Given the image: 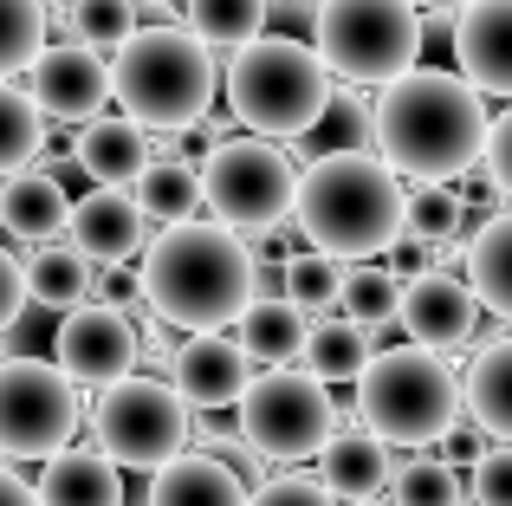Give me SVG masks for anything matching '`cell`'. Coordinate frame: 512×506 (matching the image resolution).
I'll return each instance as SVG.
<instances>
[{"instance_id":"obj_27","label":"cell","mask_w":512,"mask_h":506,"mask_svg":"<svg viewBox=\"0 0 512 506\" xmlns=\"http://www.w3.org/2000/svg\"><path fill=\"white\" fill-rule=\"evenodd\" d=\"M467 286H474V299L487 312L512 318V208L474 234V247H467Z\"/></svg>"},{"instance_id":"obj_38","label":"cell","mask_w":512,"mask_h":506,"mask_svg":"<svg viewBox=\"0 0 512 506\" xmlns=\"http://www.w3.org/2000/svg\"><path fill=\"white\" fill-rule=\"evenodd\" d=\"M474 506H512V442L474 461Z\"/></svg>"},{"instance_id":"obj_32","label":"cell","mask_w":512,"mask_h":506,"mask_svg":"<svg viewBox=\"0 0 512 506\" xmlns=\"http://www.w3.org/2000/svg\"><path fill=\"white\" fill-rule=\"evenodd\" d=\"M279 286H286V299L299 305V312H325V318H331V312L344 305V266L331 260V253L305 247V253H292V260H286Z\"/></svg>"},{"instance_id":"obj_34","label":"cell","mask_w":512,"mask_h":506,"mask_svg":"<svg viewBox=\"0 0 512 506\" xmlns=\"http://www.w3.org/2000/svg\"><path fill=\"white\" fill-rule=\"evenodd\" d=\"M137 0H72V39L91 52H124L130 39H137Z\"/></svg>"},{"instance_id":"obj_45","label":"cell","mask_w":512,"mask_h":506,"mask_svg":"<svg viewBox=\"0 0 512 506\" xmlns=\"http://www.w3.org/2000/svg\"><path fill=\"white\" fill-rule=\"evenodd\" d=\"M415 7H428V13H461L467 0H415Z\"/></svg>"},{"instance_id":"obj_44","label":"cell","mask_w":512,"mask_h":506,"mask_svg":"<svg viewBox=\"0 0 512 506\" xmlns=\"http://www.w3.org/2000/svg\"><path fill=\"white\" fill-rule=\"evenodd\" d=\"M0 506H39V487H26L13 468H0Z\"/></svg>"},{"instance_id":"obj_17","label":"cell","mask_w":512,"mask_h":506,"mask_svg":"<svg viewBox=\"0 0 512 506\" xmlns=\"http://www.w3.org/2000/svg\"><path fill=\"white\" fill-rule=\"evenodd\" d=\"M65 234H72V247L85 253V260L124 266L130 253L143 247V234H150V215H143V202L130 189H91V195H78V202H72Z\"/></svg>"},{"instance_id":"obj_30","label":"cell","mask_w":512,"mask_h":506,"mask_svg":"<svg viewBox=\"0 0 512 506\" xmlns=\"http://www.w3.org/2000/svg\"><path fill=\"white\" fill-rule=\"evenodd\" d=\"M46 150V111L33 104V91L0 85V182L26 176V163Z\"/></svg>"},{"instance_id":"obj_5","label":"cell","mask_w":512,"mask_h":506,"mask_svg":"<svg viewBox=\"0 0 512 506\" xmlns=\"http://www.w3.org/2000/svg\"><path fill=\"white\" fill-rule=\"evenodd\" d=\"M214 85H221L214 52L182 26H143L111 59V91L124 117L143 130H163V137H182L214 111Z\"/></svg>"},{"instance_id":"obj_3","label":"cell","mask_w":512,"mask_h":506,"mask_svg":"<svg viewBox=\"0 0 512 506\" xmlns=\"http://www.w3.org/2000/svg\"><path fill=\"white\" fill-rule=\"evenodd\" d=\"M292 221H299L305 247L331 253V260H376L409 234V195L383 156L344 150L299 169Z\"/></svg>"},{"instance_id":"obj_12","label":"cell","mask_w":512,"mask_h":506,"mask_svg":"<svg viewBox=\"0 0 512 506\" xmlns=\"http://www.w3.org/2000/svg\"><path fill=\"white\" fill-rule=\"evenodd\" d=\"M137 325L117 305H78L52 325V364L78 383V390H111L137 370Z\"/></svg>"},{"instance_id":"obj_24","label":"cell","mask_w":512,"mask_h":506,"mask_svg":"<svg viewBox=\"0 0 512 506\" xmlns=\"http://www.w3.org/2000/svg\"><path fill=\"white\" fill-rule=\"evenodd\" d=\"M461 416L480 422L493 442H512V338H493L474 357V370L461 383Z\"/></svg>"},{"instance_id":"obj_10","label":"cell","mask_w":512,"mask_h":506,"mask_svg":"<svg viewBox=\"0 0 512 506\" xmlns=\"http://www.w3.org/2000/svg\"><path fill=\"white\" fill-rule=\"evenodd\" d=\"M91 429H98V448L117 468L156 474L163 461L182 455V442H188V403L175 396V383L124 377V383H111V390H98Z\"/></svg>"},{"instance_id":"obj_42","label":"cell","mask_w":512,"mask_h":506,"mask_svg":"<svg viewBox=\"0 0 512 506\" xmlns=\"http://www.w3.org/2000/svg\"><path fill=\"white\" fill-rule=\"evenodd\" d=\"M435 455H441V461H454V468H461V461H480V455H487V429L461 416V422H454V429L435 442Z\"/></svg>"},{"instance_id":"obj_14","label":"cell","mask_w":512,"mask_h":506,"mask_svg":"<svg viewBox=\"0 0 512 506\" xmlns=\"http://www.w3.org/2000/svg\"><path fill=\"white\" fill-rule=\"evenodd\" d=\"M480 312L487 305L474 299V286L454 273H415L402 279V331H409V344H428V351H454V344L474 338Z\"/></svg>"},{"instance_id":"obj_19","label":"cell","mask_w":512,"mask_h":506,"mask_svg":"<svg viewBox=\"0 0 512 506\" xmlns=\"http://www.w3.org/2000/svg\"><path fill=\"white\" fill-rule=\"evenodd\" d=\"M305 344H312V312H299L286 292H279V299L260 292V299L240 312V351H247L253 364L292 370V364H305Z\"/></svg>"},{"instance_id":"obj_28","label":"cell","mask_w":512,"mask_h":506,"mask_svg":"<svg viewBox=\"0 0 512 506\" xmlns=\"http://www.w3.org/2000/svg\"><path fill=\"white\" fill-rule=\"evenodd\" d=\"M137 202H143V215L163 221V228H175V221H195V208H201V163L156 156V163L137 176Z\"/></svg>"},{"instance_id":"obj_39","label":"cell","mask_w":512,"mask_h":506,"mask_svg":"<svg viewBox=\"0 0 512 506\" xmlns=\"http://www.w3.org/2000/svg\"><path fill=\"white\" fill-rule=\"evenodd\" d=\"M247 506H338L325 494V481H305V474H286V481H266Z\"/></svg>"},{"instance_id":"obj_4","label":"cell","mask_w":512,"mask_h":506,"mask_svg":"<svg viewBox=\"0 0 512 506\" xmlns=\"http://www.w3.org/2000/svg\"><path fill=\"white\" fill-rule=\"evenodd\" d=\"M221 85H227L234 124H247L253 137H273V143L279 137H312L318 117L338 98L331 65L299 33H260L253 46H240Z\"/></svg>"},{"instance_id":"obj_13","label":"cell","mask_w":512,"mask_h":506,"mask_svg":"<svg viewBox=\"0 0 512 506\" xmlns=\"http://www.w3.org/2000/svg\"><path fill=\"white\" fill-rule=\"evenodd\" d=\"M111 59L91 46H78V39H65V46H46L33 59V104L52 117V124H98L104 104H111Z\"/></svg>"},{"instance_id":"obj_46","label":"cell","mask_w":512,"mask_h":506,"mask_svg":"<svg viewBox=\"0 0 512 506\" xmlns=\"http://www.w3.org/2000/svg\"><path fill=\"white\" fill-rule=\"evenodd\" d=\"M363 506H383V500H363Z\"/></svg>"},{"instance_id":"obj_7","label":"cell","mask_w":512,"mask_h":506,"mask_svg":"<svg viewBox=\"0 0 512 506\" xmlns=\"http://www.w3.org/2000/svg\"><path fill=\"white\" fill-rule=\"evenodd\" d=\"M312 46L344 85H389L422 52V13L415 0H318Z\"/></svg>"},{"instance_id":"obj_40","label":"cell","mask_w":512,"mask_h":506,"mask_svg":"<svg viewBox=\"0 0 512 506\" xmlns=\"http://www.w3.org/2000/svg\"><path fill=\"white\" fill-rule=\"evenodd\" d=\"M487 182L512 202V111H500L487 130Z\"/></svg>"},{"instance_id":"obj_15","label":"cell","mask_w":512,"mask_h":506,"mask_svg":"<svg viewBox=\"0 0 512 506\" xmlns=\"http://www.w3.org/2000/svg\"><path fill=\"white\" fill-rule=\"evenodd\" d=\"M461 78L487 98H512V0H467L454 13Z\"/></svg>"},{"instance_id":"obj_8","label":"cell","mask_w":512,"mask_h":506,"mask_svg":"<svg viewBox=\"0 0 512 506\" xmlns=\"http://www.w3.org/2000/svg\"><path fill=\"white\" fill-rule=\"evenodd\" d=\"M299 202V169L273 137H227L201 156V208L234 234H279Z\"/></svg>"},{"instance_id":"obj_22","label":"cell","mask_w":512,"mask_h":506,"mask_svg":"<svg viewBox=\"0 0 512 506\" xmlns=\"http://www.w3.org/2000/svg\"><path fill=\"white\" fill-rule=\"evenodd\" d=\"M253 494L221 455H175L150 474V500L143 506H247Z\"/></svg>"},{"instance_id":"obj_11","label":"cell","mask_w":512,"mask_h":506,"mask_svg":"<svg viewBox=\"0 0 512 506\" xmlns=\"http://www.w3.org/2000/svg\"><path fill=\"white\" fill-rule=\"evenodd\" d=\"M78 435V383L46 357H7L0 364V455H65Z\"/></svg>"},{"instance_id":"obj_21","label":"cell","mask_w":512,"mask_h":506,"mask_svg":"<svg viewBox=\"0 0 512 506\" xmlns=\"http://www.w3.org/2000/svg\"><path fill=\"white\" fill-rule=\"evenodd\" d=\"M39 506H124V468L104 448H65L39 474Z\"/></svg>"},{"instance_id":"obj_35","label":"cell","mask_w":512,"mask_h":506,"mask_svg":"<svg viewBox=\"0 0 512 506\" xmlns=\"http://www.w3.org/2000/svg\"><path fill=\"white\" fill-rule=\"evenodd\" d=\"M389 494H396L389 506H461V468L422 448L415 461H402V468H396Z\"/></svg>"},{"instance_id":"obj_43","label":"cell","mask_w":512,"mask_h":506,"mask_svg":"<svg viewBox=\"0 0 512 506\" xmlns=\"http://www.w3.org/2000/svg\"><path fill=\"white\" fill-rule=\"evenodd\" d=\"M98 292H104V305H117V312H124V305H137L143 299V266H104V279H98Z\"/></svg>"},{"instance_id":"obj_48","label":"cell","mask_w":512,"mask_h":506,"mask_svg":"<svg viewBox=\"0 0 512 506\" xmlns=\"http://www.w3.org/2000/svg\"><path fill=\"white\" fill-rule=\"evenodd\" d=\"M305 7H318V0H305Z\"/></svg>"},{"instance_id":"obj_23","label":"cell","mask_w":512,"mask_h":506,"mask_svg":"<svg viewBox=\"0 0 512 506\" xmlns=\"http://www.w3.org/2000/svg\"><path fill=\"white\" fill-rule=\"evenodd\" d=\"M65 221H72V195L59 189V176H7L0 182V228L13 234V241H33V247H46V241H59L65 234Z\"/></svg>"},{"instance_id":"obj_1","label":"cell","mask_w":512,"mask_h":506,"mask_svg":"<svg viewBox=\"0 0 512 506\" xmlns=\"http://www.w3.org/2000/svg\"><path fill=\"white\" fill-rule=\"evenodd\" d=\"M487 130V91H474L461 72H428V65H409L402 78H389L370 111L376 156L422 189L487 163Z\"/></svg>"},{"instance_id":"obj_33","label":"cell","mask_w":512,"mask_h":506,"mask_svg":"<svg viewBox=\"0 0 512 506\" xmlns=\"http://www.w3.org/2000/svg\"><path fill=\"white\" fill-rule=\"evenodd\" d=\"M338 312L350 318H363V325H389V318L402 312V279L389 273V266H376V260H357V266H344V305Z\"/></svg>"},{"instance_id":"obj_26","label":"cell","mask_w":512,"mask_h":506,"mask_svg":"<svg viewBox=\"0 0 512 506\" xmlns=\"http://www.w3.org/2000/svg\"><path fill=\"white\" fill-rule=\"evenodd\" d=\"M376 344H370V325L350 312H331L312 325V344H305V370L325 383H357L363 370H370Z\"/></svg>"},{"instance_id":"obj_37","label":"cell","mask_w":512,"mask_h":506,"mask_svg":"<svg viewBox=\"0 0 512 506\" xmlns=\"http://www.w3.org/2000/svg\"><path fill=\"white\" fill-rule=\"evenodd\" d=\"M312 143H318L325 156H344V150H370V143H376V137H370V111H363L357 98H344V91H338V98H331V111L318 117Z\"/></svg>"},{"instance_id":"obj_18","label":"cell","mask_w":512,"mask_h":506,"mask_svg":"<svg viewBox=\"0 0 512 506\" xmlns=\"http://www.w3.org/2000/svg\"><path fill=\"white\" fill-rule=\"evenodd\" d=\"M150 130L130 124V117H98V124L78 130V169H85L98 189H137V176L150 169Z\"/></svg>"},{"instance_id":"obj_25","label":"cell","mask_w":512,"mask_h":506,"mask_svg":"<svg viewBox=\"0 0 512 506\" xmlns=\"http://www.w3.org/2000/svg\"><path fill=\"white\" fill-rule=\"evenodd\" d=\"M91 286H98V273H91V260L85 253H78L72 241H46L33 253V260H26V299L33 305H46V312H78V305L91 299Z\"/></svg>"},{"instance_id":"obj_47","label":"cell","mask_w":512,"mask_h":506,"mask_svg":"<svg viewBox=\"0 0 512 506\" xmlns=\"http://www.w3.org/2000/svg\"><path fill=\"white\" fill-rule=\"evenodd\" d=\"M156 7H169V0H156Z\"/></svg>"},{"instance_id":"obj_20","label":"cell","mask_w":512,"mask_h":506,"mask_svg":"<svg viewBox=\"0 0 512 506\" xmlns=\"http://www.w3.org/2000/svg\"><path fill=\"white\" fill-rule=\"evenodd\" d=\"M318 481H325V494L344 500V506L376 500L389 481H396V474H389V442H376L370 429L331 435V442L318 448Z\"/></svg>"},{"instance_id":"obj_6","label":"cell","mask_w":512,"mask_h":506,"mask_svg":"<svg viewBox=\"0 0 512 506\" xmlns=\"http://www.w3.org/2000/svg\"><path fill=\"white\" fill-rule=\"evenodd\" d=\"M357 416L389 448H435L461 422V383L428 344H389L357 377Z\"/></svg>"},{"instance_id":"obj_9","label":"cell","mask_w":512,"mask_h":506,"mask_svg":"<svg viewBox=\"0 0 512 506\" xmlns=\"http://www.w3.org/2000/svg\"><path fill=\"white\" fill-rule=\"evenodd\" d=\"M240 442L266 461H312L318 448L338 435V409H331L325 377L312 370H260L247 383V396L234 403Z\"/></svg>"},{"instance_id":"obj_2","label":"cell","mask_w":512,"mask_h":506,"mask_svg":"<svg viewBox=\"0 0 512 506\" xmlns=\"http://www.w3.org/2000/svg\"><path fill=\"white\" fill-rule=\"evenodd\" d=\"M143 299L163 325L221 331L260 299V266L221 221H175L143 253Z\"/></svg>"},{"instance_id":"obj_29","label":"cell","mask_w":512,"mask_h":506,"mask_svg":"<svg viewBox=\"0 0 512 506\" xmlns=\"http://www.w3.org/2000/svg\"><path fill=\"white\" fill-rule=\"evenodd\" d=\"M188 33L208 52H240L266 33V0H182Z\"/></svg>"},{"instance_id":"obj_31","label":"cell","mask_w":512,"mask_h":506,"mask_svg":"<svg viewBox=\"0 0 512 506\" xmlns=\"http://www.w3.org/2000/svg\"><path fill=\"white\" fill-rule=\"evenodd\" d=\"M46 52V0H0V85L33 72Z\"/></svg>"},{"instance_id":"obj_41","label":"cell","mask_w":512,"mask_h":506,"mask_svg":"<svg viewBox=\"0 0 512 506\" xmlns=\"http://www.w3.org/2000/svg\"><path fill=\"white\" fill-rule=\"evenodd\" d=\"M26 305H33V299H26V266L13 260L7 247H0V331H7L13 318L26 312Z\"/></svg>"},{"instance_id":"obj_36","label":"cell","mask_w":512,"mask_h":506,"mask_svg":"<svg viewBox=\"0 0 512 506\" xmlns=\"http://www.w3.org/2000/svg\"><path fill=\"white\" fill-rule=\"evenodd\" d=\"M461 221H467L461 195L441 189V182L409 195V241H454V234H461Z\"/></svg>"},{"instance_id":"obj_16","label":"cell","mask_w":512,"mask_h":506,"mask_svg":"<svg viewBox=\"0 0 512 506\" xmlns=\"http://www.w3.org/2000/svg\"><path fill=\"white\" fill-rule=\"evenodd\" d=\"M253 383V357L240 351V338H221V331H195V338L175 351V396L188 409H227L240 403Z\"/></svg>"}]
</instances>
